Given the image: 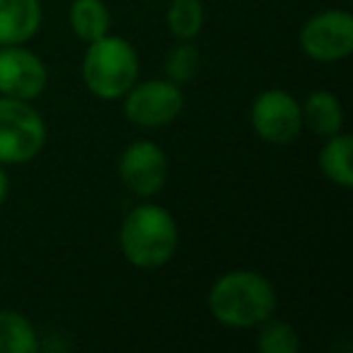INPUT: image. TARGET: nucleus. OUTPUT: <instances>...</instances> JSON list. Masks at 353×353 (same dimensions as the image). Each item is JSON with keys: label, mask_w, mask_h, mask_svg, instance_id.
<instances>
[{"label": "nucleus", "mask_w": 353, "mask_h": 353, "mask_svg": "<svg viewBox=\"0 0 353 353\" xmlns=\"http://www.w3.org/2000/svg\"><path fill=\"white\" fill-rule=\"evenodd\" d=\"M208 310L225 327H259L264 319L274 317L276 288L259 271H228L208 290Z\"/></svg>", "instance_id": "obj_1"}, {"label": "nucleus", "mask_w": 353, "mask_h": 353, "mask_svg": "<svg viewBox=\"0 0 353 353\" xmlns=\"http://www.w3.org/2000/svg\"><path fill=\"white\" fill-rule=\"evenodd\" d=\"M119 247L128 264L138 269H160L179 247V228L167 208L143 203L123 218Z\"/></svg>", "instance_id": "obj_2"}, {"label": "nucleus", "mask_w": 353, "mask_h": 353, "mask_svg": "<svg viewBox=\"0 0 353 353\" xmlns=\"http://www.w3.org/2000/svg\"><path fill=\"white\" fill-rule=\"evenodd\" d=\"M141 61L131 41L104 34L90 41L83 59V80L99 99H119L136 85Z\"/></svg>", "instance_id": "obj_3"}, {"label": "nucleus", "mask_w": 353, "mask_h": 353, "mask_svg": "<svg viewBox=\"0 0 353 353\" xmlns=\"http://www.w3.org/2000/svg\"><path fill=\"white\" fill-rule=\"evenodd\" d=\"M46 145V123L30 102L0 97V165L32 162Z\"/></svg>", "instance_id": "obj_4"}, {"label": "nucleus", "mask_w": 353, "mask_h": 353, "mask_svg": "<svg viewBox=\"0 0 353 353\" xmlns=\"http://www.w3.org/2000/svg\"><path fill=\"white\" fill-rule=\"evenodd\" d=\"M184 109V92L172 80H145L123 94L126 119L143 128L170 126Z\"/></svg>", "instance_id": "obj_5"}, {"label": "nucleus", "mask_w": 353, "mask_h": 353, "mask_svg": "<svg viewBox=\"0 0 353 353\" xmlns=\"http://www.w3.org/2000/svg\"><path fill=\"white\" fill-rule=\"evenodd\" d=\"M300 49L317 63H334L353 51V17L346 10L312 15L300 30Z\"/></svg>", "instance_id": "obj_6"}, {"label": "nucleus", "mask_w": 353, "mask_h": 353, "mask_svg": "<svg viewBox=\"0 0 353 353\" xmlns=\"http://www.w3.org/2000/svg\"><path fill=\"white\" fill-rule=\"evenodd\" d=\"M252 128L269 145H288L303 131L300 102L285 90H266L252 104Z\"/></svg>", "instance_id": "obj_7"}, {"label": "nucleus", "mask_w": 353, "mask_h": 353, "mask_svg": "<svg viewBox=\"0 0 353 353\" xmlns=\"http://www.w3.org/2000/svg\"><path fill=\"white\" fill-rule=\"evenodd\" d=\"M49 70L34 51L20 44L0 46V97L32 102L46 90Z\"/></svg>", "instance_id": "obj_8"}, {"label": "nucleus", "mask_w": 353, "mask_h": 353, "mask_svg": "<svg viewBox=\"0 0 353 353\" xmlns=\"http://www.w3.org/2000/svg\"><path fill=\"white\" fill-rule=\"evenodd\" d=\"M170 162L157 143L136 141L119 157V176L136 196H155L167 182Z\"/></svg>", "instance_id": "obj_9"}, {"label": "nucleus", "mask_w": 353, "mask_h": 353, "mask_svg": "<svg viewBox=\"0 0 353 353\" xmlns=\"http://www.w3.org/2000/svg\"><path fill=\"white\" fill-rule=\"evenodd\" d=\"M41 27L39 0H0V46L25 44Z\"/></svg>", "instance_id": "obj_10"}, {"label": "nucleus", "mask_w": 353, "mask_h": 353, "mask_svg": "<svg viewBox=\"0 0 353 353\" xmlns=\"http://www.w3.org/2000/svg\"><path fill=\"white\" fill-rule=\"evenodd\" d=\"M303 112V128H310L317 136H334L341 131L343 126V109L336 94L332 92H312L305 97V102L300 104Z\"/></svg>", "instance_id": "obj_11"}, {"label": "nucleus", "mask_w": 353, "mask_h": 353, "mask_svg": "<svg viewBox=\"0 0 353 353\" xmlns=\"http://www.w3.org/2000/svg\"><path fill=\"white\" fill-rule=\"evenodd\" d=\"M353 138L348 133L327 136V143L319 150V167L329 182L341 189H353V167H351Z\"/></svg>", "instance_id": "obj_12"}, {"label": "nucleus", "mask_w": 353, "mask_h": 353, "mask_svg": "<svg viewBox=\"0 0 353 353\" xmlns=\"http://www.w3.org/2000/svg\"><path fill=\"white\" fill-rule=\"evenodd\" d=\"M70 30L83 41H94L99 37L109 34L112 27V12L104 0H73L70 3Z\"/></svg>", "instance_id": "obj_13"}, {"label": "nucleus", "mask_w": 353, "mask_h": 353, "mask_svg": "<svg viewBox=\"0 0 353 353\" xmlns=\"http://www.w3.org/2000/svg\"><path fill=\"white\" fill-rule=\"evenodd\" d=\"M39 334L25 314L0 310V353H37Z\"/></svg>", "instance_id": "obj_14"}, {"label": "nucleus", "mask_w": 353, "mask_h": 353, "mask_svg": "<svg viewBox=\"0 0 353 353\" xmlns=\"http://www.w3.org/2000/svg\"><path fill=\"white\" fill-rule=\"evenodd\" d=\"M167 27L176 41L194 39L203 27L201 0H172L167 10Z\"/></svg>", "instance_id": "obj_15"}, {"label": "nucleus", "mask_w": 353, "mask_h": 353, "mask_svg": "<svg viewBox=\"0 0 353 353\" xmlns=\"http://www.w3.org/2000/svg\"><path fill=\"white\" fill-rule=\"evenodd\" d=\"M199 68H201V54H199V49L192 44V39H184V41H179V44H174L170 54H167L165 70L172 83H176V85L192 83L199 75Z\"/></svg>", "instance_id": "obj_16"}, {"label": "nucleus", "mask_w": 353, "mask_h": 353, "mask_svg": "<svg viewBox=\"0 0 353 353\" xmlns=\"http://www.w3.org/2000/svg\"><path fill=\"white\" fill-rule=\"evenodd\" d=\"M259 327L261 329H259V339H256V346H259L261 353H295L300 348L298 332L288 322L269 317Z\"/></svg>", "instance_id": "obj_17"}, {"label": "nucleus", "mask_w": 353, "mask_h": 353, "mask_svg": "<svg viewBox=\"0 0 353 353\" xmlns=\"http://www.w3.org/2000/svg\"><path fill=\"white\" fill-rule=\"evenodd\" d=\"M8 194H10V179H8V172L3 170V165H0V206L6 203Z\"/></svg>", "instance_id": "obj_18"}]
</instances>
